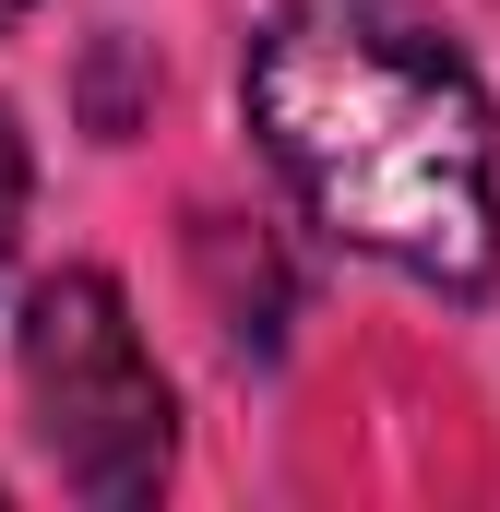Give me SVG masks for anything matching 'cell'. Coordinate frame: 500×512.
Listing matches in <instances>:
<instances>
[{"mask_svg":"<svg viewBox=\"0 0 500 512\" xmlns=\"http://www.w3.org/2000/svg\"><path fill=\"white\" fill-rule=\"evenodd\" d=\"M250 131L298 203L405 262L417 286H489L500 262V131L465 48L405 0H286L250 36Z\"/></svg>","mask_w":500,"mask_h":512,"instance_id":"1","label":"cell"},{"mask_svg":"<svg viewBox=\"0 0 500 512\" xmlns=\"http://www.w3.org/2000/svg\"><path fill=\"white\" fill-rule=\"evenodd\" d=\"M12 358H24V405H36L48 465H60L96 512L155 501V477H167V382H155V358H143V334H131V298L96 262L48 274V286L24 298Z\"/></svg>","mask_w":500,"mask_h":512,"instance_id":"2","label":"cell"},{"mask_svg":"<svg viewBox=\"0 0 500 512\" xmlns=\"http://www.w3.org/2000/svg\"><path fill=\"white\" fill-rule=\"evenodd\" d=\"M12 239H24V131L0 108V262H12Z\"/></svg>","mask_w":500,"mask_h":512,"instance_id":"3","label":"cell"},{"mask_svg":"<svg viewBox=\"0 0 500 512\" xmlns=\"http://www.w3.org/2000/svg\"><path fill=\"white\" fill-rule=\"evenodd\" d=\"M12 12H24V0H0V24H12Z\"/></svg>","mask_w":500,"mask_h":512,"instance_id":"4","label":"cell"}]
</instances>
